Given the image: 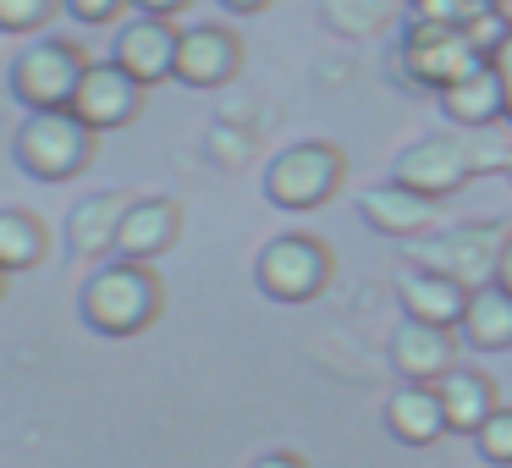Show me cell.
I'll return each mask as SVG.
<instances>
[{
    "mask_svg": "<svg viewBox=\"0 0 512 468\" xmlns=\"http://www.w3.org/2000/svg\"><path fill=\"white\" fill-rule=\"evenodd\" d=\"M479 61H490V50L479 45L468 28H441V23H413L408 39L397 50V67L413 89H452L463 72H474Z\"/></svg>",
    "mask_w": 512,
    "mask_h": 468,
    "instance_id": "ba28073f",
    "label": "cell"
},
{
    "mask_svg": "<svg viewBox=\"0 0 512 468\" xmlns=\"http://www.w3.org/2000/svg\"><path fill=\"white\" fill-rule=\"evenodd\" d=\"M408 0H320V23L336 39H375L397 23Z\"/></svg>",
    "mask_w": 512,
    "mask_h": 468,
    "instance_id": "7402d4cb",
    "label": "cell"
},
{
    "mask_svg": "<svg viewBox=\"0 0 512 468\" xmlns=\"http://www.w3.org/2000/svg\"><path fill=\"white\" fill-rule=\"evenodd\" d=\"M413 23H441V28H474L490 12V0H408Z\"/></svg>",
    "mask_w": 512,
    "mask_h": 468,
    "instance_id": "603a6c76",
    "label": "cell"
},
{
    "mask_svg": "<svg viewBox=\"0 0 512 468\" xmlns=\"http://www.w3.org/2000/svg\"><path fill=\"white\" fill-rule=\"evenodd\" d=\"M45 254H50L45 221H39L34 210L6 204V210H0V270H6V276H17V270H39Z\"/></svg>",
    "mask_w": 512,
    "mask_h": 468,
    "instance_id": "44dd1931",
    "label": "cell"
},
{
    "mask_svg": "<svg viewBox=\"0 0 512 468\" xmlns=\"http://www.w3.org/2000/svg\"><path fill=\"white\" fill-rule=\"evenodd\" d=\"M248 468H309V463H303L298 452H265V457H254Z\"/></svg>",
    "mask_w": 512,
    "mask_h": 468,
    "instance_id": "f1b7e54d",
    "label": "cell"
},
{
    "mask_svg": "<svg viewBox=\"0 0 512 468\" xmlns=\"http://www.w3.org/2000/svg\"><path fill=\"white\" fill-rule=\"evenodd\" d=\"M177 45H182V28L166 23V17H133V23L116 28L111 39V61L122 72H133L144 89L177 78Z\"/></svg>",
    "mask_w": 512,
    "mask_h": 468,
    "instance_id": "8fae6325",
    "label": "cell"
},
{
    "mask_svg": "<svg viewBox=\"0 0 512 468\" xmlns=\"http://www.w3.org/2000/svg\"><path fill=\"white\" fill-rule=\"evenodd\" d=\"M127 6H133V0H61V12L83 28H111Z\"/></svg>",
    "mask_w": 512,
    "mask_h": 468,
    "instance_id": "484cf974",
    "label": "cell"
},
{
    "mask_svg": "<svg viewBox=\"0 0 512 468\" xmlns=\"http://www.w3.org/2000/svg\"><path fill=\"white\" fill-rule=\"evenodd\" d=\"M144 94H149L144 83L133 72H122L116 61H89V72L78 83V100H72V116L83 127H94V133H116V127L138 122Z\"/></svg>",
    "mask_w": 512,
    "mask_h": 468,
    "instance_id": "9c48e42d",
    "label": "cell"
},
{
    "mask_svg": "<svg viewBox=\"0 0 512 468\" xmlns=\"http://www.w3.org/2000/svg\"><path fill=\"white\" fill-rule=\"evenodd\" d=\"M336 276V254L309 232H281L259 248L254 281L270 303H314Z\"/></svg>",
    "mask_w": 512,
    "mask_h": 468,
    "instance_id": "52a82bcc",
    "label": "cell"
},
{
    "mask_svg": "<svg viewBox=\"0 0 512 468\" xmlns=\"http://www.w3.org/2000/svg\"><path fill=\"white\" fill-rule=\"evenodd\" d=\"M496 281L512 292V237H507V248H501V265H496Z\"/></svg>",
    "mask_w": 512,
    "mask_h": 468,
    "instance_id": "4dcf8cb0",
    "label": "cell"
},
{
    "mask_svg": "<svg viewBox=\"0 0 512 468\" xmlns=\"http://www.w3.org/2000/svg\"><path fill=\"white\" fill-rule=\"evenodd\" d=\"M507 149H501L485 127H479V133H468V127H457V133H424L391 160V182H402V188H413V193L441 204V199H452V193H463L485 166H507Z\"/></svg>",
    "mask_w": 512,
    "mask_h": 468,
    "instance_id": "6da1fadb",
    "label": "cell"
},
{
    "mask_svg": "<svg viewBox=\"0 0 512 468\" xmlns=\"http://www.w3.org/2000/svg\"><path fill=\"white\" fill-rule=\"evenodd\" d=\"M133 210V193H89V199L72 204L67 215V248L72 259H116V237H122V221Z\"/></svg>",
    "mask_w": 512,
    "mask_h": 468,
    "instance_id": "4fadbf2b",
    "label": "cell"
},
{
    "mask_svg": "<svg viewBox=\"0 0 512 468\" xmlns=\"http://www.w3.org/2000/svg\"><path fill=\"white\" fill-rule=\"evenodd\" d=\"M100 133L83 127L72 111H28L23 127L12 133V160L34 182H72L89 171Z\"/></svg>",
    "mask_w": 512,
    "mask_h": 468,
    "instance_id": "3957f363",
    "label": "cell"
},
{
    "mask_svg": "<svg viewBox=\"0 0 512 468\" xmlns=\"http://www.w3.org/2000/svg\"><path fill=\"white\" fill-rule=\"evenodd\" d=\"M89 72V56H83L78 39H34L12 56V72H6V89L23 111H72L78 100V83Z\"/></svg>",
    "mask_w": 512,
    "mask_h": 468,
    "instance_id": "277c9868",
    "label": "cell"
},
{
    "mask_svg": "<svg viewBox=\"0 0 512 468\" xmlns=\"http://www.w3.org/2000/svg\"><path fill=\"white\" fill-rule=\"evenodd\" d=\"M215 6H221V12H232V17H259L270 0H215Z\"/></svg>",
    "mask_w": 512,
    "mask_h": 468,
    "instance_id": "f546056e",
    "label": "cell"
},
{
    "mask_svg": "<svg viewBox=\"0 0 512 468\" xmlns=\"http://www.w3.org/2000/svg\"><path fill=\"white\" fill-rule=\"evenodd\" d=\"M490 67L501 72V94H507V127H512V28L501 34V45L490 50Z\"/></svg>",
    "mask_w": 512,
    "mask_h": 468,
    "instance_id": "4316f807",
    "label": "cell"
},
{
    "mask_svg": "<svg viewBox=\"0 0 512 468\" xmlns=\"http://www.w3.org/2000/svg\"><path fill=\"white\" fill-rule=\"evenodd\" d=\"M188 6H193V0H133V12H138V17H166V23H177Z\"/></svg>",
    "mask_w": 512,
    "mask_h": 468,
    "instance_id": "83f0119b",
    "label": "cell"
},
{
    "mask_svg": "<svg viewBox=\"0 0 512 468\" xmlns=\"http://www.w3.org/2000/svg\"><path fill=\"white\" fill-rule=\"evenodd\" d=\"M0 298H6V270H0Z\"/></svg>",
    "mask_w": 512,
    "mask_h": 468,
    "instance_id": "d6a6232c",
    "label": "cell"
},
{
    "mask_svg": "<svg viewBox=\"0 0 512 468\" xmlns=\"http://www.w3.org/2000/svg\"><path fill=\"white\" fill-rule=\"evenodd\" d=\"M435 100H441L446 122H452V127H468V133L507 122V94H501V72L490 67V61H479L474 72H463V78H457L452 89H441Z\"/></svg>",
    "mask_w": 512,
    "mask_h": 468,
    "instance_id": "2e32d148",
    "label": "cell"
},
{
    "mask_svg": "<svg viewBox=\"0 0 512 468\" xmlns=\"http://www.w3.org/2000/svg\"><path fill=\"white\" fill-rule=\"evenodd\" d=\"M463 342L474 347V353H507L512 347V292L501 287V281H490V287H479L474 298H468V314H463Z\"/></svg>",
    "mask_w": 512,
    "mask_h": 468,
    "instance_id": "ffe728a7",
    "label": "cell"
},
{
    "mask_svg": "<svg viewBox=\"0 0 512 468\" xmlns=\"http://www.w3.org/2000/svg\"><path fill=\"white\" fill-rule=\"evenodd\" d=\"M507 237H512L507 221H457V226H441V232L419 237L413 265H419V270H441V276L463 281L468 292H479V287L496 281V265H501Z\"/></svg>",
    "mask_w": 512,
    "mask_h": 468,
    "instance_id": "8992f818",
    "label": "cell"
},
{
    "mask_svg": "<svg viewBox=\"0 0 512 468\" xmlns=\"http://www.w3.org/2000/svg\"><path fill=\"white\" fill-rule=\"evenodd\" d=\"M397 298H402V314L408 320H424V325H463V314H468V298L474 292L463 287V281H452V276H441V270H419L413 265L408 276L397 281Z\"/></svg>",
    "mask_w": 512,
    "mask_h": 468,
    "instance_id": "e0dca14e",
    "label": "cell"
},
{
    "mask_svg": "<svg viewBox=\"0 0 512 468\" xmlns=\"http://www.w3.org/2000/svg\"><path fill=\"white\" fill-rule=\"evenodd\" d=\"M182 237V204L177 199H133L122 221V237H116V259H133V265H149L160 259L171 243Z\"/></svg>",
    "mask_w": 512,
    "mask_h": 468,
    "instance_id": "9a60e30c",
    "label": "cell"
},
{
    "mask_svg": "<svg viewBox=\"0 0 512 468\" xmlns=\"http://www.w3.org/2000/svg\"><path fill=\"white\" fill-rule=\"evenodd\" d=\"M386 430L402 446H435L446 435V402L441 386H419V380H402V391L386 402Z\"/></svg>",
    "mask_w": 512,
    "mask_h": 468,
    "instance_id": "ac0fdd59",
    "label": "cell"
},
{
    "mask_svg": "<svg viewBox=\"0 0 512 468\" xmlns=\"http://www.w3.org/2000/svg\"><path fill=\"white\" fill-rule=\"evenodd\" d=\"M501 171H507V182H512V149H507V166H501Z\"/></svg>",
    "mask_w": 512,
    "mask_h": 468,
    "instance_id": "1f68e13d",
    "label": "cell"
},
{
    "mask_svg": "<svg viewBox=\"0 0 512 468\" xmlns=\"http://www.w3.org/2000/svg\"><path fill=\"white\" fill-rule=\"evenodd\" d=\"M501 391H496V380L485 375V369H468V364H457L452 375L441 380V402H446V430L452 435H468L474 441L479 430H485L490 419H496V408H501Z\"/></svg>",
    "mask_w": 512,
    "mask_h": 468,
    "instance_id": "d6986e66",
    "label": "cell"
},
{
    "mask_svg": "<svg viewBox=\"0 0 512 468\" xmlns=\"http://www.w3.org/2000/svg\"><path fill=\"white\" fill-rule=\"evenodd\" d=\"M474 446H479V457H485L490 468H512V408L507 402H501L496 419L474 435Z\"/></svg>",
    "mask_w": 512,
    "mask_h": 468,
    "instance_id": "d4e9b609",
    "label": "cell"
},
{
    "mask_svg": "<svg viewBox=\"0 0 512 468\" xmlns=\"http://www.w3.org/2000/svg\"><path fill=\"white\" fill-rule=\"evenodd\" d=\"M160 309H166V287L155 270L133 259H105L78 292V320L94 336H138L160 320Z\"/></svg>",
    "mask_w": 512,
    "mask_h": 468,
    "instance_id": "7a4b0ae2",
    "label": "cell"
},
{
    "mask_svg": "<svg viewBox=\"0 0 512 468\" xmlns=\"http://www.w3.org/2000/svg\"><path fill=\"white\" fill-rule=\"evenodd\" d=\"M358 215H364L369 232L402 237V243H408V237H430L435 232V199L402 188V182H375V188H364Z\"/></svg>",
    "mask_w": 512,
    "mask_h": 468,
    "instance_id": "5bb4252c",
    "label": "cell"
},
{
    "mask_svg": "<svg viewBox=\"0 0 512 468\" xmlns=\"http://www.w3.org/2000/svg\"><path fill=\"white\" fill-rule=\"evenodd\" d=\"M342 177H347V155L325 138H303V144L281 149L276 160L265 166V199L276 210H320L342 193Z\"/></svg>",
    "mask_w": 512,
    "mask_h": 468,
    "instance_id": "5b68a950",
    "label": "cell"
},
{
    "mask_svg": "<svg viewBox=\"0 0 512 468\" xmlns=\"http://www.w3.org/2000/svg\"><path fill=\"white\" fill-rule=\"evenodd\" d=\"M457 347H463V331L452 325H424V320H408L391 331L386 353H391V369L402 380H419V386H441L446 375L457 369Z\"/></svg>",
    "mask_w": 512,
    "mask_h": 468,
    "instance_id": "30bf717a",
    "label": "cell"
},
{
    "mask_svg": "<svg viewBox=\"0 0 512 468\" xmlns=\"http://www.w3.org/2000/svg\"><path fill=\"white\" fill-rule=\"evenodd\" d=\"M243 72V39L226 23H193L177 45V83L188 89H221Z\"/></svg>",
    "mask_w": 512,
    "mask_h": 468,
    "instance_id": "7c38bea8",
    "label": "cell"
},
{
    "mask_svg": "<svg viewBox=\"0 0 512 468\" xmlns=\"http://www.w3.org/2000/svg\"><path fill=\"white\" fill-rule=\"evenodd\" d=\"M56 12L61 0H0V34H39Z\"/></svg>",
    "mask_w": 512,
    "mask_h": 468,
    "instance_id": "cb8c5ba5",
    "label": "cell"
}]
</instances>
